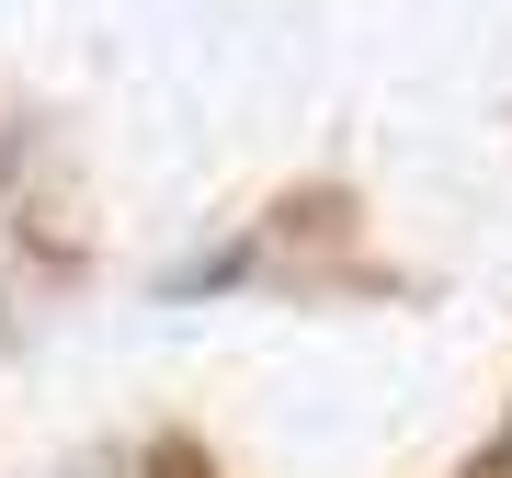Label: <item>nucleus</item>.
Segmentation results:
<instances>
[]
</instances>
